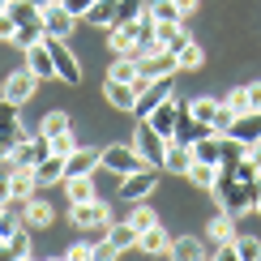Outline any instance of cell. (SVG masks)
I'll return each mask as SVG.
<instances>
[{"label":"cell","mask_w":261,"mask_h":261,"mask_svg":"<svg viewBox=\"0 0 261 261\" xmlns=\"http://www.w3.org/2000/svg\"><path fill=\"white\" fill-rule=\"evenodd\" d=\"M257 189H261V180L257 184H248L240 180L231 167H219V184H214V201L223 205L227 214H244V210H253V201H257Z\"/></svg>","instance_id":"6da1fadb"},{"label":"cell","mask_w":261,"mask_h":261,"mask_svg":"<svg viewBox=\"0 0 261 261\" xmlns=\"http://www.w3.org/2000/svg\"><path fill=\"white\" fill-rule=\"evenodd\" d=\"M69 219L82 227V231L90 236H107V227H112V210H107V201L90 197V201H73L69 205Z\"/></svg>","instance_id":"7a4b0ae2"},{"label":"cell","mask_w":261,"mask_h":261,"mask_svg":"<svg viewBox=\"0 0 261 261\" xmlns=\"http://www.w3.org/2000/svg\"><path fill=\"white\" fill-rule=\"evenodd\" d=\"M133 146H137V154L150 163V167H163V159H167V146H171V137H163L150 120H141L137 124V137H133Z\"/></svg>","instance_id":"3957f363"},{"label":"cell","mask_w":261,"mask_h":261,"mask_svg":"<svg viewBox=\"0 0 261 261\" xmlns=\"http://www.w3.org/2000/svg\"><path fill=\"white\" fill-rule=\"evenodd\" d=\"M171 86H176V73L171 77H154V82H146V90L137 94V103H133V116L137 120H150V112H154L159 103H167L171 99Z\"/></svg>","instance_id":"277c9868"},{"label":"cell","mask_w":261,"mask_h":261,"mask_svg":"<svg viewBox=\"0 0 261 261\" xmlns=\"http://www.w3.org/2000/svg\"><path fill=\"white\" fill-rule=\"evenodd\" d=\"M47 51H51V60H56L60 82H64V86H77V82H82V60H77V51H73L64 39H51V35H47Z\"/></svg>","instance_id":"5b68a950"},{"label":"cell","mask_w":261,"mask_h":261,"mask_svg":"<svg viewBox=\"0 0 261 261\" xmlns=\"http://www.w3.org/2000/svg\"><path fill=\"white\" fill-rule=\"evenodd\" d=\"M39 21H43V35H51V39H69L73 26H77V17H73L60 0H47V5L39 9Z\"/></svg>","instance_id":"8992f818"},{"label":"cell","mask_w":261,"mask_h":261,"mask_svg":"<svg viewBox=\"0 0 261 261\" xmlns=\"http://www.w3.org/2000/svg\"><path fill=\"white\" fill-rule=\"evenodd\" d=\"M141 167H150V163L137 154V146H107L103 150V171H112V176H128V171H141Z\"/></svg>","instance_id":"52a82bcc"},{"label":"cell","mask_w":261,"mask_h":261,"mask_svg":"<svg viewBox=\"0 0 261 261\" xmlns=\"http://www.w3.org/2000/svg\"><path fill=\"white\" fill-rule=\"evenodd\" d=\"M154 189H159V167H141V171L120 176V197L124 201H146Z\"/></svg>","instance_id":"ba28073f"},{"label":"cell","mask_w":261,"mask_h":261,"mask_svg":"<svg viewBox=\"0 0 261 261\" xmlns=\"http://www.w3.org/2000/svg\"><path fill=\"white\" fill-rule=\"evenodd\" d=\"M137 69H141V77H146V82H154V77H171V73H180V64H176V56H171L167 47H154V51H146V56L137 60Z\"/></svg>","instance_id":"9c48e42d"},{"label":"cell","mask_w":261,"mask_h":261,"mask_svg":"<svg viewBox=\"0 0 261 261\" xmlns=\"http://www.w3.org/2000/svg\"><path fill=\"white\" fill-rule=\"evenodd\" d=\"M141 90H146V77H137V82H116V77H107V86H103L107 103L120 107V112H133V103H137Z\"/></svg>","instance_id":"30bf717a"},{"label":"cell","mask_w":261,"mask_h":261,"mask_svg":"<svg viewBox=\"0 0 261 261\" xmlns=\"http://www.w3.org/2000/svg\"><path fill=\"white\" fill-rule=\"evenodd\" d=\"M26 69L35 73L39 82H56L60 73H56V60H51V51H47V35H43L35 47H26Z\"/></svg>","instance_id":"8fae6325"},{"label":"cell","mask_w":261,"mask_h":261,"mask_svg":"<svg viewBox=\"0 0 261 261\" xmlns=\"http://www.w3.org/2000/svg\"><path fill=\"white\" fill-rule=\"evenodd\" d=\"M103 167V150H90V146H77L69 159H64V180L69 176H94Z\"/></svg>","instance_id":"7c38bea8"},{"label":"cell","mask_w":261,"mask_h":261,"mask_svg":"<svg viewBox=\"0 0 261 261\" xmlns=\"http://www.w3.org/2000/svg\"><path fill=\"white\" fill-rule=\"evenodd\" d=\"M35 86H39V77H35L30 69H13V73L5 77V90H0V94H5L9 103H17V107H21L30 94H35Z\"/></svg>","instance_id":"4fadbf2b"},{"label":"cell","mask_w":261,"mask_h":261,"mask_svg":"<svg viewBox=\"0 0 261 261\" xmlns=\"http://www.w3.org/2000/svg\"><path fill=\"white\" fill-rule=\"evenodd\" d=\"M51 154V137H26V141H17V146H13V163H17V167H35V163L39 159H47Z\"/></svg>","instance_id":"5bb4252c"},{"label":"cell","mask_w":261,"mask_h":261,"mask_svg":"<svg viewBox=\"0 0 261 261\" xmlns=\"http://www.w3.org/2000/svg\"><path fill=\"white\" fill-rule=\"evenodd\" d=\"M205 133H214V128L205 124V120H197L189 107H180V120H176V133H171V141H184V146H193V141H201Z\"/></svg>","instance_id":"9a60e30c"},{"label":"cell","mask_w":261,"mask_h":261,"mask_svg":"<svg viewBox=\"0 0 261 261\" xmlns=\"http://www.w3.org/2000/svg\"><path fill=\"white\" fill-rule=\"evenodd\" d=\"M0 141H9V146L26 141V128L17 120V103H9L5 94H0Z\"/></svg>","instance_id":"2e32d148"},{"label":"cell","mask_w":261,"mask_h":261,"mask_svg":"<svg viewBox=\"0 0 261 261\" xmlns=\"http://www.w3.org/2000/svg\"><path fill=\"white\" fill-rule=\"evenodd\" d=\"M137 253H146V257H167L171 253V236L163 231V223L146 227V231L137 236Z\"/></svg>","instance_id":"e0dca14e"},{"label":"cell","mask_w":261,"mask_h":261,"mask_svg":"<svg viewBox=\"0 0 261 261\" xmlns=\"http://www.w3.org/2000/svg\"><path fill=\"white\" fill-rule=\"evenodd\" d=\"M30 171H35V184H39V189L64 184V154H47V159H39Z\"/></svg>","instance_id":"ac0fdd59"},{"label":"cell","mask_w":261,"mask_h":261,"mask_svg":"<svg viewBox=\"0 0 261 261\" xmlns=\"http://www.w3.org/2000/svg\"><path fill=\"white\" fill-rule=\"evenodd\" d=\"M236 141H244V146H257L261 141V112H244V116H236V124L227 128Z\"/></svg>","instance_id":"d6986e66"},{"label":"cell","mask_w":261,"mask_h":261,"mask_svg":"<svg viewBox=\"0 0 261 261\" xmlns=\"http://www.w3.org/2000/svg\"><path fill=\"white\" fill-rule=\"evenodd\" d=\"M189 167H193V146L171 141V146H167V159H163V171H171V176H189Z\"/></svg>","instance_id":"ffe728a7"},{"label":"cell","mask_w":261,"mask_h":261,"mask_svg":"<svg viewBox=\"0 0 261 261\" xmlns=\"http://www.w3.org/2000/svg\"><path fill=\"white\" fill-rule=\"evenodd\" d=\"M176 120H180V103H176V99L159 103L154 112H150V124H154V128H159L163 137H171V133H176Z\"/></svg>","instance_id":"44dd1931"},{"label":"cell","mask_w":261,"mask_h":261,"mask_svg":"<svg viewBox=\"0 0 261 261\" xmlns=\"http://www.w3.org/2000/svg\"><path fill=\"white\" fill-rule=\"evenodd\" d=\"M193 159H201V163H214V167H223V133H205L201 141H193Z\"/></svg>","instance_id":"7402d4cb"},{"label":"cell","mask_w":261,"mask_h":261,"mask_svg":"<svg viewBox=\"0 0 261 261\" xmlns=\"http://www.w3.org/2000/svg\"><path fill=\"white\" fill-rule=\"evenodd\" d=\"M137 227L133 223H112V227H107V240H112V248H116V253H128V248H137Z\"/></svg>","instance_id":"603a6c76"},{"label":"cell","mask_w":261,"mask_h":261,"mask_svg":"<svg viewBox=\"0 0 261 261\" xmlns=\"http://www.w3.org/2000/svg\"><path fill=\"white\" fill-rule=\"evenodd\" d=\"M0 257H13V261H26V257H30V231H26V223H21L17 231L0 244Z\"/></svg>","instance_id":"cb8c5ba5"},{"label":"cell","mask_w":261,"mask_h":261,"mask_svg":"<svg viewBox=\"0 0 261 261\" xmlns=\"http://www.w3.org/2000/svg\"><path fill=\"white\" fill-rule=\"evenodd\" d=\"M189 43V30H184V21H167V26H159V47H167L171 56Z\"/></svg>","instance_id":"d4e9b609"},{"label":"cell","mask_w":261,"mask_h":261,"mask_svg":"<svg viewBox=\"0 0 261 261\" xmlns=\"http://www.w3.org/2000/svg\"><path fill=\"white\" fill-rule=\"evenodd\" d=\"M107 43H112L116 56H128V51H133V43H137L133 21H128V26H107Z\"/></svg>","instance_id":"484cf974"},{"label":"cell","mask_w":261,"mask_h":261,"mask_svg":"<svg viewBox=\"0 0 261 261\" xmlns=\"http://www.w3.org/2000/svg\"><path fill=\"white\" fill-rule=\"evenodd\" d=\"M39 9H43V5H35V0H9V13H13L17 26H43V21H39Z\"/></svg>","instance_id":"4316f807"},{"label":"cell","mask_w":261,"mask_h":261,"mask_svg":"<svg viewBox=\"0 0 261 261\" xmlns=\"http://www.w3.org/2000/svg\"><path fill=\"white\" fill-rule=\"evenodd\" d=\"M51 219H56V210L47 201H39V197L26 201V227H51Z\"/></svg>","instance_id":"83f0119b"},{"label":"cell","mask_w":261,"mask_h":261,"mask_svg":"<svg viewBox=\"0 0 261 261\" xmlns=\"http://www.w3.org/2000/svg\"><path fill=\"white\" fill-rule=\"evenodd\" d=\"M167 257H184V261H197L205 257V244L197 240V236H180V240H171V253Z\"/></svg>","instance_id":"f1b7e54d"},{"label":"cell","mask_w":261,"mask_h":261,"mask_svg":"<svg viewBox=\"0 0 261 261\" xmlns=\"http://www.w3.org/2000/svg\"><path fill=\"white\" fill-rule=\"evenodd\" d=\"M146 17V0H116V17L112 26H128V21Z\"/></svg>","instance_id":"f546056e"},{"label":"cell","mask_w":261,"mask_h":261,"mask_svg":"<svg viewBox=\"0 0 261 261\" xmlns=\"http://www.w3.org/2000/svg\"><path fill=\"white\" fill-rule=\"evenodd\" d=\"M231 219H236V214H214V219H210V227H205V236H210V240L214 244H227V240H236V231H231Z\"/></svg>","instance_id":"4dcf8cb0"},{"label":"cell","mask_w":261,"mask_h":261,"mask_svg":"<svg viewBox=\"0 0 261 261\" xmlns=\"http://www.w3.org/2000/svg\"><path fill=\"white\" fill-rule=\"evenodd\" d=\"M189 180L197 184V189H214V184H219V167H214V163H201V159H193V167H189Z\"/></svg>","instance_id":"1f68e13d"},{"label":"cell","mask_w":261,"mask_h":261,"mask_svg":"<svg viewBox=\"0 0 261 261\" xmlns=\"http://www.w3.org/2000/svg\"><path fill=\"white\" fill-rule=\"evenodd\" d=\"M146 13L154 17V26H167V21H184V13H180V5H176V0H154V5H150Z\"/></svg>","instance_id":"d6a6232c"},{"label":"cell","mask_w":261,"mask_h":261,"mask_svg":"<svg viewBox=\"0 0 261 261\" xmlns=\"http://www.w3.org/2000/svg\"><path fill=\"white\" fill-rule=\"evenodd\" d=\"M64 193H69V205L73 201H90L94 197V180L90 176H69L64 180Z\"/></svg>","instance_id":"836d02e7"},{"label":"cell","mask_w":261,"mask_h":261,"mask_svg":"<svg viewBox=\"0 0 261 261\" xmlns=\"http://www.w3.org/2000/svg\"><path fill=\"white\" fill-rule=\"evenodd\" d=\"M107 77H116V82H137V77H141V69H137V60H133V56H116V60H112V69H107Z\"/></svg>","instance_id":"e575fe53"},{"label":"cell","mask_w":261,"mask_h":261,"mask_svg":"<svg viewBox=\"0 0 261 261\" xmlns=\"http://www.w3.org/2000/svg\"><path fill=\"white\" fill-rule=\"evenodd\" d=\"M112 17H116V0H94L90 13L82 21H90V26H112Z\"/></svg>","instance_id":"d590c367"},{"label":"cell","mask_w":261,"mask_h":261,"mask_svg":"<svg viewBox=\"0 0 261 261\" xmlns=\"http://www.w3.org/2000/svg\"><path fill=\"white\" fill-rule=\"evenodd\" d=\"M39 133H43V137L69 133V116H64V112H47V116H43V124H39Z\"/></svg>","instance_id":"8d00e7d4"},{"label":"cell","mask_w":261,"mask_h":261,"mask_svg":"<svg viewBox=\"0 0 261 261\" xmlns=\"http://www.w3.org/2000/svg\"><path fill=\"white\" fill-rule=\"evenodd\" d=\"M201 60H205V51H201L193 39H189V43H184V47L176 51V64H180V69H201Z\"/></svg>","instance_id":"74e56055"},{"label":"cell","mask_w":261,"mask_h":261,"mask_svg":"<svg viewBox=\"0 0 261 261\" xmlns=\"http://www.w3.org/2000/svg\"><path fill=\"white\" fill-rule=\"evenodd\" d=\"M133 205H137V210H133V214H128V223H133V227H137V231H146V227H154V223H159V214H154V210H150V205H146V201H133Z\"/></svg>","instance_id":"f35d334b"},{"label":"cell","mask_w":261,"mask_h":261,"mask_svg":"<svg viewBox=\"0 0 261 261\" xmlns=\"http://www.w3.org/2000/svg\"><path fill=\"white\" fill-rule=\"evenodd\" d=\"M189 112L197 116V120H205V124L214 128V116H219V103H214V99H193V103H189Z\"/></svg>","instance_id":"ab89813d"},{"label":"cell","mask_w":261,"mask_h":261,"mask_svg":"<svg viewBox=\"0 0 261 261\" xmlns=\"http://www.w3.org/2000/svg\"><path fill=\"white\" fill-rule=\"evenodd\" d=\"M236 257L240 261H257L261 257V240H253V236H236Z\"/></svg>","instance_id":"60d3db41"},{"label":"cell","mask_w":261,"mask_h":261,"mask_svg":"<svg viewBox=\"0 0 261 261\" xmlns=\"http://www.w3.org/2000/svg\"><path fill=\"white\" fill-rule=\"evenodd\" d=\"M39 39H43V26H17V35H13V43H17L21 51H26V47H35Z\"/></svg>","instance_id":"b9f144b4"},{"label":"cell","mask_w":261,"mask_h":261,"mask_svg":"<svg viewBox=\"0 0 261 261\" xmlns=\"http://www.w3.org/2000/svg\"><path fill=\"white\" fill-rule=\"evenodd\" d=\"M73 150H77V137H73V128H69V133H60V137H51V154H64V159H69Z\"/></svg>","instance_id":"7bdbcfd3"},{"label":"cell","mask_w":261,"mask_h":261,"mask_svg":"<svg viewBox=\"0 0 261 261\" xmlns=\"http://www.w3.org/2000/svg\"><path fill=\"white\" fill-rule=\"evenodd\" d=\"M64 257H69V261H94V240H77Z\"/></svg>","instance_id":"ee69618b"},{"label":"cell","mask_w":261,"mask_h":261,"mask_svg":"<svg viewBox=\"0 0 261 261\" xmlns=\"http://www.w3.org/2000/svg\"><path fill=\"white\" fill-rule=\"evenodd\" d=\"M227 103H231V112H236V116L253 112V103H248V90H244V86H236V90H231V99H227Z\"/></svg>","instance_id":"f6af8a7d"},{"label":"cell","mask_w":261,"mask_h":261,"mask_svg":"<svg viewBox=\"0 0 261 261\" xmlns=\"http://www.w3.org/2000/svg\"><path fill=\"white\" fill-rule=\"evenodd\" d=\"M231 124H236V112H231V103H219V116H214V133H227Z\"/></svg>","instance_id":"bcb514c9"},{"label":"cell","mask_w":261,"mask_h":261,"mask_svg":"<svg viewBox=\"0 0 261 261\" xmlns=\"http://www.w3.org/2000/svg\"><path fill=\"white\" fill-rule=\"evenodd\" d=\"M13 35H17V21H13V13H0V43H13Z\"/></svg>","instance_id":"7dc6e473"},{"label":"cell","mask_w":261,"mask_h":261,"mask_svg":"<svg viewBox=\"0 0 261 261\" xmlns=\"http://www.w3.org/2000/svg\"><path fill=\"white\" fill-rule=\"evenodd\" d=\"M9 176H13V163H9V167L0 163V201H9V197H13V184H9Z\"/></svg>","instance_id":"c3c4849f"},{"label":"cell","mask_w":261,"mask_h":261,"mask_svg":"<svg viewBox=\"0 0 261 261\" xmlns=\"http://www.w3.org/2000/svg\"><path fill=\"white\" fill-rule=\"evenodd\" d=\"M60 5L69 9L73 17H86V13H90V5H94V0H60Z\"/></svg>","instance_id":"681fc988"},{"label":"cell","mask_w":261,"mask_h":261,"mask_svg":"<svg viewBox=\"0 0 261 261\" xmlns=\"http://www.w3.org/2000/svg\"><path fill=\"white\" fill-rule=\"evenodd\" d=\"M248 90V103H253V112H261V82H253V86H244Z\"/></svg>","instance_id":"f907efd6"},{"label":"cell","mask_w":261,"mask_h":261,"mask_svg":"<svg viewBox=\"0 0 261 261\" xmlns=\"http://www.w3.org/2000/svg\"><path fill=\"white\" fill-rule=\"evenodd\" d=\"M176 5H180V13H184V17H189V13H193V9H197V0H176Z\"/></svg>","instance_id":"816d5d0a"},{"label":"cell","mask_w":261,"mask_h":261,"mask_svg":"<svg viewBox=\"0 0 261 261\" xmlns=\"http://www.w3.org/2000/svg\"><path fill=\"white\" fill-rule=\"evenodd\" d=\"M13 159V146H9V141H0V163H9Z\"/></svg>","instance_id":"f5cc1de1"},{"label":"cell","mask_w":261,"mask_h":261,"mask_svg":"<svg viewBox=\"0 0 261 261\" xmlns=\"http://www.w3.org/2000/svg\"><path fill=\"white\" fill-rule=\"evenodd\" d=\"M248 159H253L257 167H261V141H257V146H248Z\"/></svg>","instance_id":"db71d44e"},{"label":"cell","mask_w":261,"mask_h":261,"mask_svg":"<svg viewBox=\"0 0 261 261\" xmlns=\"http://www.w3.org/2000/svg\"><path fill=\"white\" fill-rule=\"evenodd\" d=\"M253 210H257V214H261V189H257V201H253Z\"/></svg>","instance_id":"11a10c76"},{"label":"cell","mask_w":261,"mask_h":261,"mask_svg":"<svg viewBox=\"0 0 261 261\" xmlns=\"http://www.w3.org/2000/svg\"><path fill=\"white\" fill-rule=\"evenodd\" d=\"M5 9H9V0H0V13H5Z\"/></svg>","instance_id":"9f6ffc18"},{"label":"cell","mask_w":261,"mask_h":261,"mask_svg":"<svg viewBox=\"0 0 261 261\" xmlns=\"http://www.w3.org/2000/svg\"><path fill=\"white\" fill-rule=\"evenodd\" d=\"M35 5H47V0H35Z\"/></svg>","instance_id":"6f0895ef"},{"label":"cell","mask_w":261,"mask_h":261,"mask_svg":"<svg viewBox=\"0 0 261 261\" xmlns=\"http://www.w3.org/2000/svg\"><path fill=\"white\" fill-rule=\"evenodd\" d=\"M0 244H5V236H0Z\"/></svg>","instance_id":"680465c9"}]
</instances>
